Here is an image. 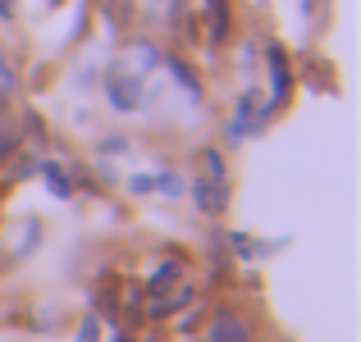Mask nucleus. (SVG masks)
<instances>
[{
	"label": "nucleus",
	"instance_id": "nucleus-5",
	"mask_svg": "<svg viewBox=\"0 0 361 342\" xmlns=\"http://www.w3.org/2000/svg\"><path fill=\"white\" fill-rule=\"evenodd\" d=\"M206 9H211V42H229V5L206 0Z\"/></svg>",
	"mask_w": 361,
	"mask_h": 342
},
{
	"label": "nucleus",
	"instance_id": "nucleus-12",
	"mask_svg": "<svg viewBox=\"0 0 361 342\" xmlns=\"http://www.w3.org/2000/svg\"><path fill=\"white\" fill-rule=\"evenodd\" d=\"M82 342H97V324H92V319L82 324Z\"/></svg>",
	"mask_w": 361,
	"mask_h": 342
},
{
	"label": "nucleus",
	"instance_id": "nucleus-4",
	"mask_svg": "<svg viewBox=\"0 0 361 342\" xmlns=\"http://www.w3.org/2000/svg\"><path fill=\"white\" fill-rule=\"evenodd\" d=\"M188 301H192V288H169L165 297H151V315H174Z\"/></svg>",
	"mask_w": 361,
	"mask_h": 342
},
{
	"label": "nucleus",
	"instance_id": "nucleus-6",
	"mask_svg": "<svg viewBox=\"0 0 361 342\" xmlns=\"http://www.w3.org/2000/svg\"><path fill=\"white\" fill-rule=\"evenodd\" d=\"M256 110H261V106H256V96H243V101H238V114H233V137H243V132L252 128L256 119H261Z\"/></svg>",
	"mask_w": 361,
	"mask_h": 342
},
{
	"label": "nucleus",
	"instance_id": "nucleus-13",
	"mask_svg": "<svg viewBox=\"0 0 361 342\" xmlns=\"http://www.w3.org/2000/svg\"><path fill=\"white\" fill-rule=\"evenodd\" d=\"M14 14V0H0V18H9Z\"/></svg>",
	"mask_w": 361,
	"mask_h": 342
},
{
	"label": "nucleus",
	"instance_id": "nucleus-1",
	"mask_svg": "<svg viewBox=\"0 0 361 342\" xmlns=\"http://www.w3.org/2000/svg\"><path fill=\"white\" fill-rule=\"evenodd\" d=\"M206 342H247L243 315H233V310H215L211 324H206Z\"/></svg>",
	"mask_w": 361,
	"mask_h": 342
},
{
	"label": "nucleus",
	"instance_id": "nucleus-10",
	"mask_svg": "<svg viewBox=\"0 0 361 342\" xmlns=\"http://www.w3.org/2000/svg\"><path fill=\"white\" fill-rule=\"evenodd\" d=\"M5 91H14V73H9L5 55H0V96H5Z\"/></svg>",
	"mask_w": 361,
	"mask_h": 342
},
{
	"label": "nucleus",
	"instance_id": "nucleus-7",
	"mask_svg": "<svg viewBox=\"0 0 361 342\" xmlns=\"http://www.w3.org/2000/svg\"><path fill=\"white\" fill-rule=\"evenodd\" d=\"M101 9H106V18L115 27H123V23H128V14H133V0H101Z\"/></svg>",
	"mask_w": 361,
	"mask_h": 342
},
{
	"label": "nucleus",
	"instance_id": "nucleus-3",
	"mask_svg": "<svg viewBox=\"0 0 361 342\" xmlns=\"http://www.w3.org/2000/svg\"><path fill=\"white\" fill-rule=\"evenodd\" d=\"M192 196H197V205H202L206 215H220L224 210V201H229V187H224V178H197V187H192Z\"/></svg>",
	"mask_w": 361,
	"mask_h": 342
},
{
	"label": "nucleus",
	"instance_id": "nucleus-8",
	"mask_svg": "<svg viewBox=\"0 0 361 342\" xmlns=\"http://www.w3.org/2000/svg\"><path fill=\"white\" fill-rule=\"evenodd\" d=\"M169 69H174V78H178V82H183V87H188V96H192V101L202 96V87H197V78H192V73H188V69H183V64H178V60L169 64Z\"/></svg>",
	"mask_w": 361,
	"mask_h": 342
},
{
	"label": "nucleus",
	"instance_id": "nucleus-2",
	"mask_svg": "<svg viewBox=\"0 0 361 342\" xmlns=\"http://www.w3.org/2000/svg\"><path fill=\"white\" fill-rule=\"evenodd\" d=\"M288 82H293L288 55H283V46H270V110L288 101Z\"/></svg>",
	"mask_w": 361,
	"mask_h": 342
},
{
	"label": "nucleus",
	"instance_id": "nucleus-9",
	"mask_svg": "<svg viewBox=\"0 0 361 342\" xmlns=\"http://www.w3.org/2000/svg\"><path fill=\"white\" fill-rule=\"evenodd\" d=\"M202 165L211 169V178H224V160L215 156V151H206V156H202Z\"/></svg>",
	"mask_w": 361,
	"mask_h": 342
},
{
	"label": "nucleus",
	"instance_id": "nucleus-11",
	"mask_svg": "<svg viewBox=\"0 0 361 342\" xmlns=\"http://www.w3.org/2000/svg\"><path fill=\"white\" fill-rule=\"evenodd\" d=\"M46 178H51V187H55L60 196H69V183H64V174H60V169H46Z\"/></svg>",
	"mask_w": 361,
	"mask_h": 342
}]
</instances>
